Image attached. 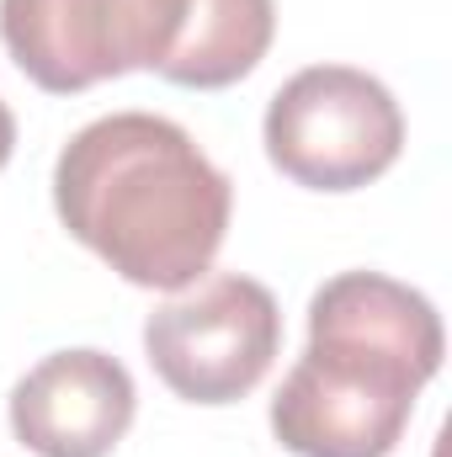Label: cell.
<instances>
[{"label": "cell", "mask_w": 452, "mask_h": 457, "mask_svg": "<svg viewBox=\"0 0 452 457\" xmlns=\"http://www.w3.org/2000/svg\"><path fill=\"white\" fill-rule=\"evenodd\" d=\"M133 410L128 367L91 345L43 356L11 388V431L38 457H107L128 436Z\"/></svg>", "instance_id": "6"}, {"label": "cell", "mask_w": 452, "mask_h": 457, "mask_svg": "<svg viewBox=\"0 0 452 457\" xmlns=\"http://www.w3.org/2000/svg\"><path fill=\"white\" fill-rule=\"evenodd\" d=\"M11 149H16V117H11V107L0 102V170H5V160H11Z\"/></svg>", "instance_id": "8"}, {"label": "cell", "mask_w": 452, "mask_h": 457, "mask_svg": "<svg viewBox=\"0 0 452 457\" xmlns=\"http://www.w3.org/2000/svg\"><path fill=\"white\" fill-rule=\"evenodd\" d=\"M261 133L288 181L309 192H356L399 160L405 112L378 75L309 64L272 96Z\"/></svg>", "instance_id": "3"}, {"label": "cell", "mask_w": 452, "mask_h": 457, "mask_svg": "<svg viewBox=\"0 0 452 457\" xmlns=\"http://www.w3.org/2000/svg\"><path fill=\"white\" fill-rule=\"evenodd\" d=\"M187 0H0L11 64L48 96H80L133 70H165Z\"/></svg>", "instance_id": "4"}, {"label": "cell", "mask_w": 452, "mask_h": 457, "mask_svg": "<svg viewBox=\"0 0 452 457\" xmlns=\"http://www.w3.org/2000/svg\"><path fill=\"white\" fill-rule=\"evenodd\" d=\"M272 37H277L272 0H187V21L160 80L187 91H224L266 59Z\"/></svg>", "instance_id": "7"}, {"label": "cell", "mask_w": 452, "mask_h": 457, "mask_svg": "<svg viewBox=\"0 0 452 457\" xmlns=\"http://www.w3.org/2000/svg\"><path fill=\"white\" fill-rule=\"evenodd\" d=\"M54 208L70 239L96 250L122 282L181 293L203 282L224 245L234 187L181 122L113 112L59 149Z\"/></svg>", "instance_id": "1"}, {"label": "cell", "mask_w": 452, "mask_h": 457, "mask_svg": "<svg viewBox=\"0 0 452 457\" xmlns=\"http://www.w3.org/2000/svg\"><path fill=\"white\" fill-rule=\"evenodd\" d=\"M282 345V314L255 277H208L165 298L144 320L155 378L187 404H234L261 388Z\"/></svg>", "instance_id": "5"}, {"label": "cell", "mask_w": 452, "mask_h": 457, "mask_svg": "<svg viewBox=\"0 0 452 457\" xmlns=\"http://www.w3.org/2000/svg\"><path fill=\"white\" fill-rule=\"evenodd\" d=\"M442 356L426 293L383 271H340L309 303V345L272 399V431L293 457H389Z\"/></svg>", "instance_id": "2"}]
</instances>
